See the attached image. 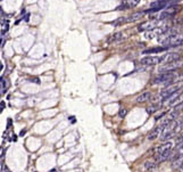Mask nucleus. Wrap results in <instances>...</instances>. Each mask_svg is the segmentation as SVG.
Instances as JSON below:
<instances>
[{
  "instance_id": "f3484780",
  "label": "nucleus",
  "mask_w": 183,
  "mask_h": 172,
  "mask_svg": "<svg viewBox=\"0 0 183 172\" xmlns=\"http://www.w3.org/2000/svg\"><path fill=\"white\" fill-rule=\"evenodd\" d=\"M182 155H183V144L176 147L175 152L172 154L171 157H172V160H175V158H178V157H180V156H182Z\"/></svg>"
},
{
  "instance_id": "7ed1b4c3",
  "label": "nucleus",
  "mask_w": 183,
  "mask_h": 172,
  "mask_svg": "<svg viewBox=\"0 0 183 172\" xmlns=\"http://www.w3.org/2000/svg\"><path fill=\"white\" fill-rule=\"evenodd\" d=\"M163 47L168 48V47H178V46H182L183 45V34L182 33H176V34H172L169 37L165 39L162 42Z\"/></svg>"
},
{
  "instance_id": "a878e982",
  "label": "nucleus",
  "mask_w": 183,
  "mask_h": 172,
  "mask_svg": "<svg viewBox=\"0 0 183 172\" xmlns=\"http://www.w3.org/2000/svg\"><path fill=\"white\" fill-rule=\"evenodd\" d=\"M180 171L183 172V165H182V167H181V168H180Z\"/></svg>"
},
{
  "instance_id": "1a4fd4ad",
  "label": "nucleus",
  "mask_w": 183,
  "mask_h": 172,
  "mask_svg": "<svg viewBox=\"0 0 183 172\" xmlns=\"http://www.w3.org/2000/svg\"><path fill=\"white\" fill-rule=\"evenodd\" d=\"M140 63L142 65H157V64H160L162 63V57H158V56H146L143 57Z\"/></svg>"
},
{
  "instance_id": "423d86ee",
  "label": "nucleus",
  "mask_w": 183,
  "mask_h": 172,
  "mask_svg": "<svg viewBox=\"0 0 183 172\" xmlns=\"http://www.w3.org/2000/svg\"><path fill=\"white\" fill-rule=\"evenodd\" d=\"M150 7L151 8L149 10H147L146 13H155V12H158V10L169 7V0H157V1L152 2Z\"/></svg>"
},
{
  "instance_id": "b1692460",
  "label": "nucleus",
  "mask_w": 183,
  "mask_h": 172,
  "mask_svg": "<svg viewBox=\"0 0 183 172\" xmlns=\"http://www.w3.org/2000/svg\"><path fill=\"white\" fill-rule=\"evenodd\" d=\"M5 106H6V105H5V103H3V101H1V111L5 108Z\"/></svg>"
},
{
  "instance_id": "0eeeda50",
  "label": "nucleus",
  "mask_w": 183,
  "mask_h": 172,
  "mask_svg": "<svg viewBox=\"0 0 183 172\" xmlns=\"http://www.w3.org/2000/svg\"><path fill=\"white\" fill-rule=\"evenodd\" d=\"M181 66H183L182 60H178V62L168 63V64H164L163 66H160V67H159V72H162V73L173 72V71H176L178 69H180Z\"/></svg>"
},
{
  "instance_id": "aec40b11",
  "label": "nucleus",
  "mask_w": 183,
  "mask_h": 172,
  "mask_svg": "<svg viewBox=\"0 0 183 172\" xmlns=\"http://www.w3.org/2000/svg\"><path fill=\"white\" fill-rule=\"evenodd\" d=\"M126 114H128V110H126V108H123V107H122V108L119 110V112H118V116L122 117V119L125 117Z\"/></svg>"
},
{
  "instance_id": "393cba45",
  "label": "nucleus",
  "mask_w": 183,
  "mask_h": 172,
  "mask_svg": "<svg viewBox=\"0 0 183 172\" xmlns=\"http://www.w3.org/2000/svg\"><path fill=\"white\" fill-rule=\"evenodd\" d=\"M24 134H25V130H24V131H20V134H20V136H23Z\"/></svg>"
},
{
  "instance_id": "a211bd4d",
  "label": "nucleus",
  "mask_w": 183,
  "mask_h": 172,
  "mask_svg": "<svg viewBox=\"0 0 183 172\" xmlns=\"http://www.w3.org/2000/svg\"><path fill=\"white\" fill-rule=\"evenodd\" d=\"M122 39H123V33H122V32H117V33L113 34L108 41H109V42H116V41H119V40H122Z\"/></svg>"
},
{
  "instance_id": "2eb2a0df",
  "label": "nucleus",
  "mask_w": 183,
  "mask_h": 172,
  "mask_svg": "<svg viewBox=\"0 0 183 172\" xmlns=\"http://www.w3.org/2000/svg\"><path fill=\"white\" fill-rule=\"evenodd\" d=\"M182 165H183V155L172 161V168L173 169H180Z\"/></svg>"
},
{
  "instance_id": "ddd939ff",
  "label": "nucleus",
  "mask_w": 183,
  "mask_h": 172,
  "mask_svg": "<svg viewBox=\"0 0 183 172\" xmlns=\"http://www.w3.org/2000/svg\"><path fill=\"white\" fill-rule=\"evenodd\" d=\"M150 97H151V94L149 91H145V93H142L141 95H139L135 98V101L137 103H146V101H148L150 99Z\"/></svg>"
},
{
  "instance_id": "39448f33",
  "label": "nucleus",
  "mask_w": 183,
  "mask_h": 172,
  "mask_svg": "<svg viewBox=\"0 0 183 172\" xmlns=\"http://www.w3.org/2000/svg\"><path fill=\"white\" fill-rule=\"evenodd\" d=\"M162 22H163V21L159 19H151V21H149V22L142 23V24L138 27V30H139L140 32H147V31H150V30H154V29L158 27V26L162 24Z\"/></svg>"
},
{
  "instance_id": "4468645a",
  "label": "nucleus",
  "mask_w": 183,
  "mask_h": 172,
  "mask_svg": "<svg viewBox=\"0 0 183 172\" xmlns=\"http://www.w3.org/2000/svg\"><path fill=\"white\" fill-rule=\"evenodd\" d=\"M157 169V162L154 161H147L145 162V170L148 172H154Z\"/></svg>"
},
{
  "instance_id": "4be33fe9",
  "label": "nucleus",
  "mask_w": 183,
  "mask_h": 172,
  "mask_svg": "<svg viewBox=\"0 0 183 172\" xmlns=\"http://www.w3.org/2000/svg\"><path fill=\"white\" fill-rule=\"evenodd\" d=\"M182 110H183V101L174 107V111H178V112H180V111H182Z\"/></svg>"
},
{
  "instance_id": "20e7f679",
  "label": "nucleus",
  "mask_w": 183,
  "mask_h": 172,
  "mask_svg": "<svg viewBox=\"0 0 183 172\" xmlns=\"http://www.w3.org/2000/svg\"><path fill=\"white\" fill-rule=\"evenodd\" d=\"M180 89H183V81H179V82H176V83H173V84L167 86L166 88H164V89L160 91L159 97L164 100L165 98H167V97L172 96L173 94H175V93L179 91Z\"/></svg>"
},
{
  "instance_id": "9d476101",
  "label": "nucleus",
  "mask_w": 183,
  "mask_h": 172,
  "mask_svg": "<svg viewBox=\"0 0 183 172\" xmlns=\"http://www.w3.org/2000/svg\"><path fill=\"white\" fill-rule=\"evenodd\" d=\"M180 59V54L178 53H168L162 56V63L163 64H168L173 62H178Z\"/></svg>"
},
{
  "instance_id": "6ab92c4d",
  "label": "nucleus",
  "mask_w": 183,
  "mask_h": 172,
  "mask_svg": "<svg viewBox=\"0 0 183 172\" xmlns=\"http://www.w3.org/2000/svg\"><path fill=\"white\" fill-rule=\"evenodd\" d=\"M165 47H157V48H151V49H147L143 51V54H152V53H162V51H164Z\"/></svg>"
},
{
  "instance_id": "9b49d317",
  "label": "nucleus",
  "mask_w": 183,
  "mask_h": 172,
  "mask_svg": "<svg viewBox=\"0 0 183 172\" xmlns=\"http://www.w3.org/2000/svg\"><path fill=\"white\" fill-rule=\"evenodd\" d=\"M172 149H167V151H164V152H162V153H158L156 154V156H155V158H156V162L157 163H162V162H164L166 160H168L171 156H172Z\"/></svg>"
},
{
  "instance_id": "f8f14e48",
  "label": "nucleus",
  "mask_w": 183,
  "mask_h": 172,
  "mask_svg": "<svg viewBox=\"0 0 183 172\" xmlns=\"http://www.w3.org/2000/svg\"><path fill=\"white\" fill-rule=\"evenodd\" d=\"M140 2V0H124V2L122 3V6L118 7V9H128V8H133L135 6H138Z\"/></svg>"
},
{
  "instance_id": "5701e85b",
  "label": "nucleus",
  "mask_w": 183,
  "mask_h": 172,
  "mask_svg": "<svg viewBox=\"0 0 183 172\" xmlns=\"http://www.w3.org/2000/svg\"><path fill=\"white\" fill-rule=\"evenodd\" d=\"M157 111V107L156 106H151V107H148V110H147V112L149 113V114H151V113H154V112H156Z\"/></svg>"
},
{
  "instance_id": "f257e3e1",
  "label": "nucleus",
  "mask_w": 183,
  "mask_h": 172,
  "mask_svg": "<svg viewBox=\"0 0 183 172\" xmlns=\"http://www.w3.org/2000/svg\"><path fill=\"white\" fill-rule=\"evenodd\" d=\"M182 128L183 127H182V124H181V122H180V120H175V121L171 122L164 129L163 134L160 136V140L165 141V140H167V139H171L172 137H174L175 134H178Z\"/></svg>"
},
{
  "instance_id": "412c9836",
  "label": "nucleus",
  "mask_w": 183,
  "mask_h": 172,
  "mask_svg": "<svg viewBox=\"0 0 183 172\" xmlns=\"http://www.w3.org/2000/svg\"><path fill=\"white\" fill-rule=\"evenodd\" d=\"M7 30H8V22H5V23H2V30H1V34L3 36V33H5Z\"/></svg>"
},
{
  "instance_id": "f03ea898",
  "label": "nucleus",
  "mask_w": 183,
  "mask_h": 172,
  "mask_svg": "<svg viewBox=\"0 0 183 172\" xmlns=\"http://www.w3.org/2000/svg\"><path fill=\"white\" fill-rule=\"evenodd\" d=\"M178 80V73L176 71H173V72H166V73H160L158 77H156L152 81V84H159V83H176L179 81Z\"/></svg>"
},
{
  "instance_id": "dca6fc26",
  "label": "nucleus",
  "mask_w": 183,
  "mask_h": 172,
  "mask_svg": "<svg viewBox=\"0 0 183 172\" xmlns=\"http://www.w3.org/2000/svg\"><path fill=\"white\" fill-rule=\"evenodd\" d=\"M8 87H9V83L7 82V80L3 79V77H1V81H0V90H1V95L6 94Z\"/></svg>"
},
{
  "instance_id": "6e6552de",
  "label": "nucleus",
  "mask_w": 183,
  "mask_h": 172,
  "mask_svg": "<svg viewBox=\"0 0 183 172\" xmlns=\"http://www.w3.org/2000/svg\"><path fill=\"white\" fill-rule=\"evenodd\" d=\"M180 10V7L179 6H176V5H174V6H171V7H167L166 8V10L163 12L162 14H160V16H159V19H162V21H164L166 19L167 17H171V16H173L176 12H179Z\"/></svg>"
}]
</instances>
